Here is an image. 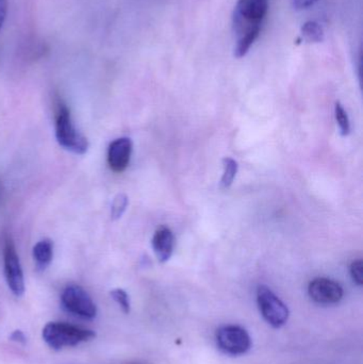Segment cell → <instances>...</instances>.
I'll return each mask as SVG.
<instances>
[{"label":"cell","mask_w":363,"mask_h":364,"mask_svg":"<svg viewBox=\"0 0 363 364\" xmlns=\"http://www.w3.org/2000/svg\"><path fill=\"white\" fill-rule=\"evenodd\" d=\"M215 339L220 350L232 356L245 354L251 348V336L238 325L222 326L217 329Z\"/></svg>","instance_id":"8992f818"},{"label":"cell","mask_w":363,"mask_h":364,"mask_svg":"<svg viewBox=\"0 0 363 364\" xmlns=\"http://www.w3.org/2000/svg\"><path fill=\"white\" fill-rule=\"evenodd\" d=\"M257 304L260 314L271 326L274 328H281L288 322L289 309L268 287H258Z\"/></svg>","instance_id":"277c9868"},{"label":"cell","mask_w":363,"mask_h":364,"mask_svg":"<svg viewBox=\"0 0 363 364\" xmlns=\"http://www.w3.org/2000/svg\"><path fill=\"white\" fill-rule=\"evenodd\" d=\"M269 11V0H238L234 9V27L238 36L261 28Z\"/></svg>","instance_id":"3957f363"},{"label":"cell","mask_w":363,"mask_h":364,"mask_svg":"<svg viewBox=\"0 0 363 364\" xmlns=\"http://www.w3.org/2000/svg\"><path fill=\"white\" fill-rule=\"evenodd\" d=\"M110 294L113 301L119 306L121 311L125 314H129L131 306H130V299L127 292L124 291L123 289H114V290L111 291Z\"/></svg>","instance_id":"e0dca14e"},{"label":"cell","mask_w":363,"mask_h":364,"mask_svg":"<svg viewBox=\"0 0 363 364\" xmlns=\"http://www.w3.org/2000/svg\"><path fill=\"white\" fill-rule=\"evenodd\" d=\"M128 203H129V200H128L127 195L123 194V193L117 195L115 198L113 199L112 205H111V218L113 220H119L125 213Z\"/></svg>","instance_id":"2e32d148"},{"label":"cell","mask_w":363,"mask_h":364,"mask_svg":"<svg viewBox=\"0 0 363 364\" xmlns=\"http://www.w3.org/2000/svg\"><path fill=\"white\" fill-rule=\"evenodd\" d=\"M11 340L14 342H17V343L25 344L27 339H26L25 333L21 331H15L14 333L11 335Z\"/></svg>","instance_id":"44dd1931"},{"label":"cell","mask_w":363,"mask_h":364,"mask_svg":"<svg viewBox=\"0 0 363 364\" xmlns=\"http://www.w3.org/2000/svg\"><path fill=\"white\" fill-rule=\"evenodd\" d=\"M317 1L318 0H292V4L296 10H305V9L313 6Z\"/></svg>","instance_id":"d6986e66"},{"label":"cell","mask_w":363,"mask_h":364,"mask_svg":"<svg viewBox=\"0 0 363 364\" xmlns=\"http://www.w3.org/2000/svg\"><path fill=\"white\" fill-rule=\"evenodd\" d=\"M53 258V244L50 240H42L34 245L33 259L38 271H45L50 265Z\"/></svg>","instance_id":"8fae6325"},{"label":"cell","mask_w":363,"mask_h":364,"mask_svg":"<svg viewBox=\"0 0 363 364\" xmlns=\"http://www.w3.org/2000/svg\"><path fill=\"white\" fill-rule=\"evenodd\" d=\"M6 13H8V0H0V29L6 21Z\"/></svg>","instance_id":"ffe728a7"},{"label":"cell","mask_w":363,"mask_h":364,"mask_svg":"<svg viewBox=\"0 0 363 364\" xmlns=\"http://www.w3.org/2000/svg\"><path fill=\"white\" fill-rule=\"evenodd\" d=\"M175 237L168 227H160L153 237V250L159 262L166 263L170 260L174 252Z\"/></svg>","instance_id":"30bf717a"},{"label":"cell","mask_w":363,"mask_h":364,"mask_svg":"<svg viewBox=\"0 0 363 364\" xmlns=\"http://www.w3.org/2000/svg\"><path fill=\"white\" fill-rule=\"evenodd\" d=\"M224 173L220 182V188L222 190H227L234 183V178L238 174V162L232 158L226 157L223 159Z\"/></svg>","instance_id":"5bb4252c"},{"label":"cell","mask_w":363,"mask_h":364,"mask_svg":"<svg viewBox=\"0 0 363 364\" xmlns=\"http://www.w3.org/2000/svg\"><path fill=\"white\" fill-rule=\"evenodd\" d=\"M95 337L96 333L91 329L64 322L47 323L42 331L43 340L53 350L74 348Z\"/></svg>","instance_id":"6da1fadb"},{"label":"cell","mask_w":363,"mask_h":364,"mask_svg":"<svg viewBox=\"0 0 363 364\" xmlns=\"http://www.w3.org/2000/svg\"><path fill=\"white\" fill-rule=\"evenodd\" d=\"M308 294L321 305H334L343 299L345 291L340 284L328 278H315L309 284Z\"/></svg>","instance_id":"ba28073f"},{"label":"cell","mask_w":363,"mask_h":364,"mask_svg":"<svg viewBox=\"0 0 363 364\" xmlns=\"http://www.w3.org/2000/svg\"><path fill=\"white\" fill-rule=\"evenodd\" d=\"M335 114H336V121L337 124H338L339 129H340L341 136H349L350 132H351V123H350L349 115H347V111L343 108L342 105L339 102H336Z\"/></svg>","instance_id":"9a60e30c"},{"label":"cell","mask_w":363,"mask_h":364,"mask_svg":"<svg viewBox=\"0 0 363 364\" xmlns=\"http://www.w3.org/2000/svg\"><path fill=\"white\" fill-rule=\"evenodd\" d=\"M260 31H261V28H255V29L240 34L238 36L236 47H234V57H245L249 49L253 46L254 43L259 38Z\"/></svg>","instance_id":"7c38bea8"},{"label":"cell","mask_w":363,"mask_h":364,"mask_svg":"<svg viewBox=\"0 0 363 364\" xmlns=\"http://www.w3.org/2000/svg\"><path fill=\"white\" fill-rule=\"evenodd\" d=\"M61 304L66 311L85 320H93L97 316V306L89 293L77 284H70L64 289Z\"/></svg>","instance_id":"5b68a950"},{"label":"cell","mask_w":363,"mask_h":364,"mask_svg":"<svg viewBox=\"0 0 363 364\" xmlns=\"http://www.w3.org/2000/svg\"><path fill=\"white\" fill-rule=\"evenodd\" d=\"M350 273H351L354 282L357 286L362 287L363 284V261H354L351 264V267H350Z\"/></svg>","instance_id":"ac0fdd59"},{"label":"cell","mask_w":363,"mask_h":364,"mask_svg":"<svg viewBox=\"0 0 363 364\" xmlns=\"http://www.w3.org/2000/svg\"><path fill=\"white\" fill-rule=\"evenodd\" d=\"M132 142L129 138H119L111 143L108 149V164L111 170L121 173L129 166Z\"/></svg>","instance_id":"9c48e42d"},{"label":"cell","mask_w":363,"mask_h":364,"mask_svg":"<svg viewBox=\"0 0 363 364\" xmlns=\"http://www.w3.org/2000/svg\"><path fill=\"white\" fill-rule=\"evenodd\" d=\"M300 36L305 42L317 44V43L323 42L325 38V32L318 21H309L303 25Z\"/></svg>","instance_id":"4fadbf2b"},{"label":"cell","mask_w":363,"mask_h":364,"mask_svg":"<svg viewBox=\"0 0 363 364\" xmlns=\"http://www.w3.org/2000/svg\"><path fill=\"white\" fill-rule=\"evenodd\" d=\"M55 138L60 146L76 155H83L89 149V141L75 127L65 106H60L55 119Z\"/></svg>","instance_id":"7a4b0ae2"},{"label":"cell","mask_w":363,"mask_h":364,"mask_svg":"<svg viewBox=\"0 0 363 364\" xmlns=\"http://www.w3.org/2000/svg\"><path fill=\"white\" fill-rule=\"evenodd\" d=\"M4 276L9 289L15 296L21 297L25 293V278L18 255L14 244L6 240L4 250Z\"/></svg>","instance_id":"52a82bcc"}]
</instances>
